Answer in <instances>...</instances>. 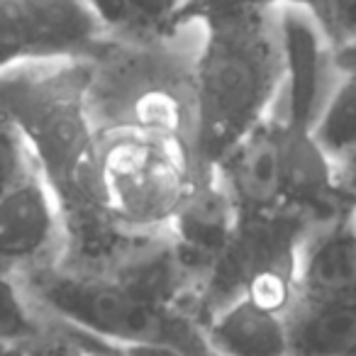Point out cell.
<instances>
[{
	"instance_id": "15",
	"label": "cell",
	"mask_w": 356,
	"mask_h": 356,
	"mask_svg": "<svg viewBox=\"0 0 356 356\" xmlns=\"http://www.w3.org/2000/svg\"><path fill=\"white\" fill-rule=\"evenodd\" d=\"M283 3H302L312 8L315 0H184V6L178 10L176 27L184 22H200L210 15H218L225 10H237V8H276Z\"/></svg>"
},
{
	"instance_id": "4",
	"label": "cell",
	"mask_w": 356,
	"mask_h": 356,
	"mask_svg": "<svg viewBox=\"0 0 356 356\" xmlns=\"http://www.w3.org/2000/svg\"><path fill=\"white\" fill-rule=\"evenodd\" d=\"M0 32L27 61L95 56L110 35L83 0H0Z\"/></svg>"
},
{
	"instance_id": "3",
	"label": "cell",
	"mask_w": 356,
	"mask_h": 356,
	"mask_svg": "<svg viewBox=\"0 0 356 356\" xmlns=\"http://www.w3.org/2000/svg\"><path fill=\"white\" fill-rule=\"evenodd\" d=\"M100 134V188L124 234L168 229L198 168L186 139L149 127H105Z\"/></svg>"
},
{
	"instance_id": "1",
	"label": "cell",
	"mask_w": 356,
	"mask_h": 356,
	"mask_svg": "<svg viewBox=\"0 0 356 356\" xmlns=\"http://www.w3.org/2000/svg\"><path fill=\"white\" fill-rule=\"evenodd\" d=\"M200 25L191 154L198 171H213L239 139L273 113L283 61L276 8L225 10Z\"/></svg>"
},
{
	"instance_id": "13",
	"label": "cell",
	"mask_w": 356,
	"mask_h": 356,
	"mask_svg": "<svg viewBox=\"0 0 356 356\" xmlns=\"http://www.w3.org/2000/svg\"><path fill=\"white\" fill-rule=\"evenodd\" d=\"M40 171L30 142L8 113L0 110V195Z\"/></svg>"
},
{
	"instance_id": "11",
	"label": "cell",
	"mask_w": 356,
	"mask_h": 356,
	"mask_svg": "<svg viewBox=\"0 0 356 356\" xmlns=\"http://www.w3.org/2000/svg\"><path fill=\"white\" fill-rule=\"evenodd\" d=\"M44 325L47 317L37 310L20 276L0 266V354L27 351Z\"/></svg>"
},
{
	"instance_id": "6",
	"label": "cell",
	"mask_w": 356,
	"mask_h": 356,
	"mask_svg": "<svg viewBox=\"0 0 356 356\" xmlns=\"http://www.w3.org/2000/svg\"><path fill=\"white\" fill-rule=\"evenodd\" d=\"M237 227V205L232 203L218 173L198 171L188 195L178 205L176 215L168 222V234L188 271L200 283V291L215 264L232 244Z\"/></svg>"
},
{
	"instance_id": "8",
	"label": "cell",
	"mask_w": 356,
	"mask_h": 356,
	"mask_svg": "<svg viewBox=\"0 0 356 356\" xmlns=\"http://www.w3.org/2000/svg\"><path fill=\"white\" fill-rule=\"evenodd\" d=\"M354 213L307 229L298 254L296 298H312V300L356 298Z\"/></svg>"
},
{
	"instance_id": "2",
	"label": "cell",
	"mask_w": 356,
	"mask_h": 356,
	"mask_svg": "<svg viewBox=\"0 0 356 356\" xmlns=\"http://www.w3.org/2000/svg\"><path fill=\"white\" fill-rule=\"evenodd\" d=\"M44 317L118 349H171L181 356H220L191 312L154 302L118 278L69 264H49L20 276Z\"/></svg>"
},
{
	"instance_id": "9",
	"label": "cell",
	"mask_w": 356,
	"mask_h": 356,
	"mask_svg": "<svg viewBox=\"0 0 356 356\" xmlns=\"http://www.w3.org/2000/svg\"><path fill=\"white\" fill-rule=\"evenodd\" d=\"M220 356H291L286 312L252 296H239L205 322Z\"/></svg>"
},
{
	"instance_id": "10",
	"label": "cell",
	"mask_w": 356,
	"mask_h": 356,
	"mask_svg": "<svg viewBox=\"0 0 356 356\" xmlns=\"http://www.w3.org/2000/svg\"><path fill=\"white\" fill-rule=\"evenodd\" d=\"M286 322L291 356H356V298H293Z\"/></svg>"
},
{
	"instance_id": "16",
	"label": "cell",
	"mask_w": 356,
	"mask_h": 356,
	"mask_svg": "<svg viewBox=\"0 0 356 356\" xmlns=\"http://www.w3.org/2000/svg\"><path fill=\"white\" fill-rule=\"evenodd\" d=\"M93 15L103 22L108 32H127L132 20V3L129 0H83Z\"/></svg>"
},
{
	"instance_id": "17",
	"label": "cell",
	"mask_w": 356,
	"mask_h": 356,
	"mask_svg": "<svg viewBox=\"0 0 356 356\" xmlns=\"http://www.w3.org/2000/svg\"><path fill=\"white\" fill-rule=\"evenodd\" d=\"M334 178L339 195L356 208V149L334 161Z\"/></svg>"
},
{
	"instance_id": "14",
	"label": "cell",
	"mask_w": 356,
	"mask_h": 356,
	"mask_svg": "<svg viewBox=\"0 0 356 356\" xmlns=\"http://www.w3.org/2000/svg\"><path fill=\"white\" fill-rule=\"evenodd\" d=\"M132 20L124 37H159L176 30L178 10L184 0H129Z\"/></svg>"
},
{
	"instance_id": "18",
	"label": "cell",
	"mask_w": 356,
	"mask_h": 356,
	"mask_svg": "<svg viewBox=\"0 0 356 356\" xmlns=\"http://www.w3.org/2000/svg\"><path fill=\"white\" fill-rule=\"evenodd\" d=\"M0 356H25V351H10V354H0Z\"/></svg>"
},
{
	"instance_id": "12",
	"label": "cell",
	"mask_w": 356,
	"mask_h": 356,
	"mask_svg": "<svg viewBox=\"0 0 356 356\" xmlns=\"http://www.w3.org/2000/svg\"><path fill=\"white\" fill-rule=\"evenodd\" d=\"M315 137L332 159L356 149V71H341L315 122Z\"/></svg>"
},
{
	"instance_id": "7",
	"label": "cell",
	"mask_w": 356,
	"mask_h": 356,
	"mask_svg": "<svg viewBox=\"0 0 356 356\" xmlns=\"http://www.w3.org/2000/svg\"><path fill=\"white\" fill-rule=\"evenodd\" d=\"M213 171L237 205L239 220H257L286 210L281 124L276 115L271 113L239 139Z\"/></svg>"
},
{
	"instance_id": "19",
	"label": "cell",
	"mask_w": 356,
	"mask_h": 356,
	"mask_svg": "<svg viewBox=\"0 0 356 356\" xmlns=\"http://www.w3.org/2000/svg\"><path fill=\"white\" fill-rule=\"evenodd\" d=\"M354 220H356V213H354Z\"/></svg>"
},
{
	"instance_id": "5",
	"label": "cell",
	"mask_w": 356,
	"mask_h": 356,
	"mask_svg": "<svg viewBox=\"0 0 356 356\" xmlns=\"http://www.w3.org/2000/svg\"><path fill=\"white\" fill-rule=\"evenodd\" d=\"M66 254L64 213L42 171L0 195V266L22 276Z\"/></svg>"
}]
</instances>
